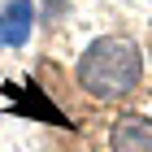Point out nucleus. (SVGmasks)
Listing matches in <instances>:
<instances>
[{
    "instance_id": "f257e3e1",
    "label": "nucleus",
    "mask_w": 152,
    "mask_h": 152,
    "mask_svg": "<svg viewBox=\"0 0 152 152\" xmlns=\"http://www.w3.org/2000/svg\"><path fill=\"white\" fill-rule=\"evenodd\" d=\"M143 74V52L130 35H100L78 61V87L91 100H122Z\"/></svg>"
},
{
    "instance_id": "f03ea898",
    "label": "nucleus",
    "mask_w": 152,
    "mask_h": 152,
    "mask_svg": "<svg viewBox=\"0 0 152 152\" xmlns=\"http://www.w3.org/2000/svg\"><path fill=\"white\" fill-rule=\"evenodd\" d=\"M35 0H4L0 4V48H22L31 44L35 31Z\"/></svg>"
},
{
    "instance_id": "7ed1b4c3",
    "label": "nucleus",
    "mask_w": 152,
    "mask_h": 152,
    "mask_svg": "<svg viewBox=\"0 0 152 152\" xmlns=\"http://www.w3.org/2000/svg\"><path fill=\"white\" fill-rule=\"evenodd\" d=\"M109 152H152V117L126 113L109 130Z\"/></svg>"
},
{
    "instance_id": "20e7f679",
    "label": "nucleus",
    "mask_w": 152,
    "mask_h": 152,
    "mask_svg": "<svg viewBox=\"0 0 152 152\" xmlns=\"http://www.w3.org/2000/svg\"><path fill=\"white\" fill-rule=\"evenodd\" d=\"M13 87L26 96V100H9L13 113H22V117H39V122H52V126H61V122H65V113H57V109L48 104L44 91H39L35 83H13Z\"/></svg>"
}]
</instances>
